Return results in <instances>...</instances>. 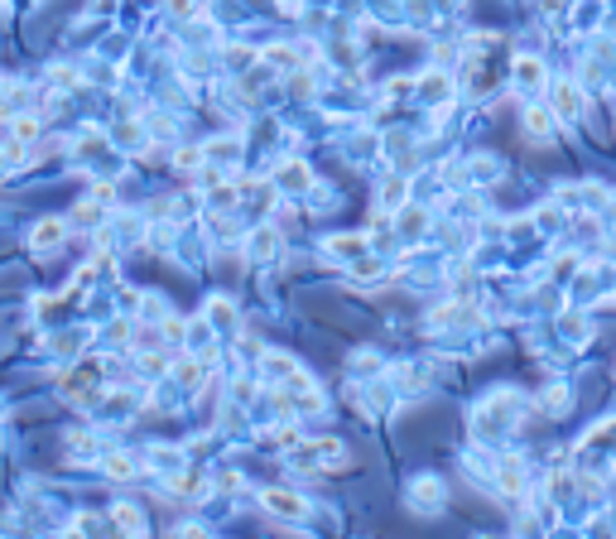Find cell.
<instances>
[{
    "label": "cell",
    "instance_id": "1",
    "mask_svg": "<svg viewBox=\"0 0 616 539\" xmlns=\"http://www.w3.org/2000/svg\"><path fill=\"white\" fill-rule=\"evenodd\" d=\"M265 506H270V511H280V515H294V520L308 511L304 496H294V491H265Z\"/></svg>",
    "mask_w": 616,
    "mask_h": 539
},
{
    "label": "cell",
    "instance_id": "2",
    "mask_svg": "<svg viewBox=\"0 0 616 539\" xmlns=\"http://www.w3.org/2000/svg\"><path fill=\"white\" fill-rule=\"evenodd\" d=\"M275 179H280V188H294V193H304V188H308V169L299 164V159L280 164V174H275Z\"/></svg>",
    "mask_w": 616,
    "mask_h": 539
},
{
    "label": "cell",
    "instance_id": "3",
    "mask_svg": "<svg viewBox=\"0 0 616 539\" xmlns=\"http://www.w3.org/2000/svg\"><path fill=\"white\" fill-rule=\"evenodd\" d=\"M63 241V221H39V231H34V250H53Z\"/></svg>",
    "mask_w": 616,
    "mask_h": 539
},
{
    "label": "cell",
    "instance_id": "4",
    "mask_svg": "<svg viewBox=\"0 0 616 539\" xmlns=\"http://www.w3.org/2000/svg\"><path fill=\"white\" fill-rule=\"evenodd\" d=\"M554 102L563 107V116H578V111H583V97H578L573 82H559V87H554Z\"/></svg>",
    "mask_w": 616,
    "mask_h": 539
},
{
    "label": "cell",
    "instance_id": "5",
    "mask_svg": "<svg viewBox=\"0 0 616 539\" xmlns=\"http://www.w3.org/2000/svg\"><path fill=\"white\" fill-rule=\"evenodd\" d=\"M327 250H332V255H361V250H366V241H361V236H332V241H327Z\"/></svg>",
    "mask_w": 616,
    "mask_h": 539
},
{
    "label": "cell",
    "instance_id": "6",
    "mask_svg": "<svg viewBox=\"0 0 616 539\" xmlns=\"http://www.w3.org/2000/svg\"><path fill=\"white\" fill-rule=\"evenodd\" d=\"M525 130H529V135H549V130H554V120H549V111H525Z\"/></svg>",
    "mask_w": 616,
    "mask_h": 539
},
{
    "label": "cell",
    "instance_id": "7",
    "mask_svg": "<svg viewBox=\"0 0 616 539\" xmlns=\"http://www.w3.org/2000/svg\"><path fill=\"white\" fill-rule=\"evenodd\" d=\"M106 477H135V462L116 453V457H106Z\"/></svg>",
    "mask_w": 616,
    "mask_h": 539
},
{
    "label": "cell",
    "instance_id": "8",
    "mask_svg": "<svg viewBox=\"0 0 616 539\" xmlns=\"http://www.w3.org/2000/svg\"><path fill=\"white\" fill-rule=\"evenodd\" d=\"M116 520H120V530H145V515H140L135 506H120V511H116Z\"/></svg>",
    "mask_w": 616,
    "mask_h": 539
}]
</instances>
